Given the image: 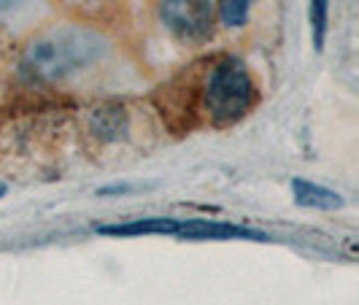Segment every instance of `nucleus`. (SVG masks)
I'll list each match as a JSON object with an SVG mask.
<instances>
[{
	"mask_svg": "<svg viewBox=\"0 0 359 305\" xmlns=\"http://www.w3.org/2000/svg\"><path fill=\"white\" fill-rule=\"evenodd\" d=\"M108 52L106 36L87 25H49L22 43L14 68L33 87H62L97 71Z\"/></svg>",
	"mask_w": 359,
	"mask_h": 305,
	"instance_id": "f257e3e1",
	"label": "nucleus"
},
{
	"mask_svg": "<svg viewBox=\"0 0 359 305\" xmlns=\"http://www.w3.org/2000/svg\"><path fill=\"white\" fill-rule=\"evenodd\" d=\"M192 116L214 130L233 127L257 103V81L238 57H216L203 65L195 79Z\"/></svg>",
	"mask_w": 359,
	"mask_h": 305,
	"instance_id": "f03ea898",
	"label": "nucleus"
},
{
	"mask_svg": "<svg viewBox=\"0 0 359 305\" xmlns=\"http://www.w3.org/2000/svg\"><path fill=\"white\" fill-rule=\"evenodd\" d=\"M160 25L181 43H203L214 33L216 0H154Z\"/></svg>",
	"mask_w": 359,
	"mask_h": 305,
	"instance_id": "7ed1b4c3",
	"label": "nucleus"
},
{
	"mask_svg": "<svg viewBox=\"0 0 359 305\" xmlns=\"http://www.w3.org/2000/svg\"><path fill=\"white\" fill-rule=\"evenodd\" d=\"M181 238H195V240H214V238H262L254 230H243L235 224H219V222H205V219H189L179 230Z\"/></svg>",
	"mask_w": 359,
	"mask_h": 305,
	"instance_id": "20e7f679",
	"label": "nucleus"
},
{
	"mask_svg": "<svg viewBox=\"0 0 359 305\" xmlns=\"http://www.w3.org/2000/svg\"><path fill=\"white\" fill-rule=\"evenodd\" d=\"M292 195H294V200H297L300 205H306V208L332 211V208H341L343 205V198L338 192H332V189H327V187H316V184L303 181V179L292 181Z\"/></svg>",
	"mask_w": 359,
	"mask_h": 305,
	"instance_id": "39448f33",
	"label": "nucleus"
},
{
	"mask_svg": "<svg viewBox=\"0 0 359 305\" xmlns=\"http://www.w3.org/2000/svg\"><path fill=\"white\" fill-rule=\"evenodd\" d=\"M181 224L184 222H179V219H135L127 224H111V227H97V230L106 235H179Z\"/></svg>",
	"mask_w": 359,
	"mask_h": 305,
	"instance_id": "423d86ee",
	"label": "nucleus"
},
{
	"mask_svg": "<svg viewBox=\"0 0 359 305\" xmlns=\"http://www.w3.org/2000/svg\"><path fill=\"white\" fill-rule=\"evenodd\" d=\"M254 0H216V17L219 22L235 30V27H243L249 22V8H252Z\"/></svg>",
	"mask_w": 359,
	"mask_h": 305,
	"instance_id": "0eeeda50",
	"label": "nucleus"
},
{
	"mask_svg": "<svg viewBox=\"0 0 359 305\" xmlns=\"http://www.w3.org/2000/svg\"><path fill=\"white\" fill-rule=\"evenodd\" d=\"M327 11L330 0H311V30H313V46L322 52L327 38Z\"/></svg>",
	"mask_w": 359,
	"mask_h": 305,
	"instance_id": "6e6552de",
	"label": "nucleus"
},
{
	"mask_svg": "<svg viewBox=\"0 0 359 305\" xmlns=\"http://www.w3.org/2000/svg\"><path fill=\"white\" fill-rule=\"evenodd\" d=\"M57 3H62L65 8H73V11H84V14H90V11H100L108 0H57Z\"/></svg>",
	"mask_w": 359,
	"mask_h": 305,
	"instance_id": "1a4fd4ad",
	"label": "nucleus"
},
{
	"mask_svg": "<svg viewBox=\"0 0 359 305\" xmlns=\"http://www.w3.org/2000/svg\"><path fill=\"white\" fill-rule=\"evenodd\" d=\"M8 46H6V41L0 36V90H3V81H6V73H8Z\"/></svg>",
	"mask_w": 359,
	"mask_h": 305,
	"instance_id": "9d476101",
	"label": "nucleus"
},
{
	"mask_svg": "<svg viewBox=\"0 0 359 305\" xmlns=\"http://www.w3.org/2000/svg\"><path fill=\"white\" fill-rule=\"evenodd\" d=\"M25 0H0V14H6V11H14L17 6H22Z\"/></svg>",
	"mask_w": 359,
	"mask_h": 305,
	"instance_id": "9b49d317",
	"label": "nucleus"
},
{
	"mask_svg": "<svg viewBox=\"0 0 359 305\" xmlns=\"http://www.w3.org/2000/svg\"><path fill=\"white\" fill-rule=\"evenodd\" d=\"M3 195H6V184H0V198H3Z\"/></svg>",
	"mask_w": 359,
	"mask_h": 305,
	"instance_id": "f8f14e48",
	"label": "nucleus"
}]
</instances>
